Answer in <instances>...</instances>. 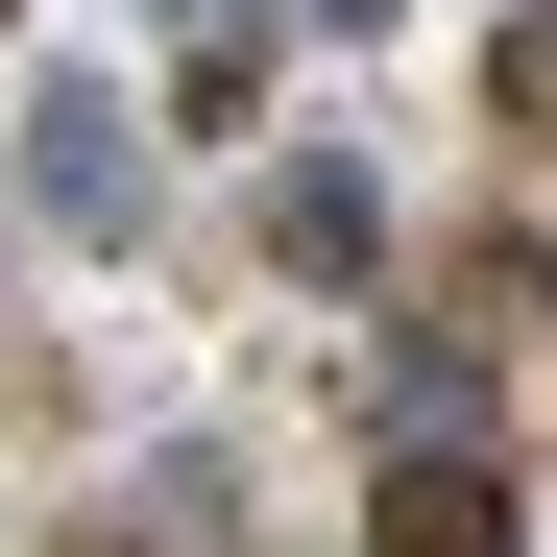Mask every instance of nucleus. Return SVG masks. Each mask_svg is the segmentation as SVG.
I'll return each mask as SVG.
<instances>
[{
	"label": "nucleus",
	"instance_id": "obj_3",
	"mask_svg": "<svg viewBox=\"0 0 557 557\" xmlns=\"http://www.w3.org/2000/svg\"><path fill=\"white\" fill-rule=\"evenodd\" d=\"M267 267H292V292H339V267H388V195H363L339 146H292V170H267Z\"/></svg>",
	"mask_w": 557,
	"mask_h": 557
},
{
	"label": "nucleus",
	"instance_id": "obj_1",
	"mask_svg": "<svg viewBox=\"0 0 557 557\" xmlns=\"http://www.w3.org/2000/svg\"><path fill=\"white\" fill-rule=\"evenodd\" d=\"M25 219H49V243H146V146H122V73H49V98H25Z\"/></svg>",
	"mask_w": 557,
	"mask_h": 557
},
{
	"label": "nucleus",
	"instance_id": "obj_4",
	"mask_svg": "<svg viewBox=\"0 0 557 557\" xmlns=\"http://www.w3.org/2000/svg\"><path fill=\"white\" fill-rule=\"evenodd\" d=\"M315 25H388V0H315Z\"/></svg>",
	"mask_w": 557,
	"mask_h": 557
},
{
	"label": "nucleus",
	"instance_id": "obj_5",
	"mask_svg": "<svg viewBox=\"0 0 557 557\" xmlns=\"http://www.w3.org/2000/svg\"><path fill=\"white\" fill-rule=\"evenodd\" d=\"M0 25H25V0H0Z\"/></svg>",
	"mask_w": 557,
	"mask_h": 557
},
{
	"label": "nucleus",
	"instance_id": "obj_2",
	"mask_svg": "<svg viewBox=\"0 0 557 557\" xmlns=\"http://www.w3.org/2000/svg\"><path fill=\"white\" fill-rule=\"evenodd\" d=\"M363 509H388L363 557H533V485H485V460H388Z\"/></svg>",
	"mask_w": 557,
	"mask_h": 557
}]
</instances>
